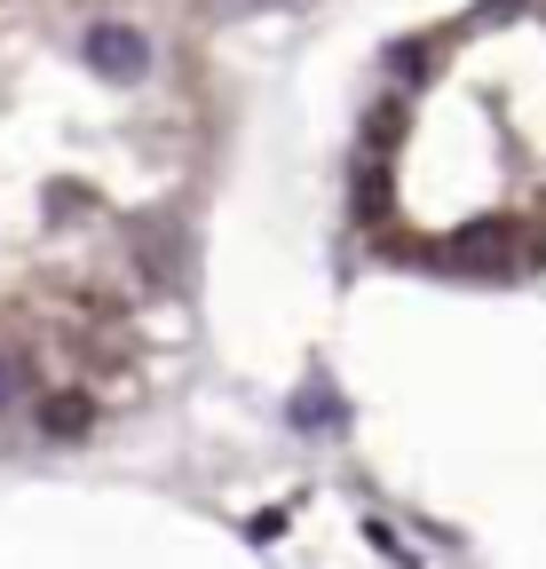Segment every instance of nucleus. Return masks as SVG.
<instances>
[{
  "label": "nucleus",
  "mask_w": 546,
  "mask_h": 569,
  "mask_svg": "<svg viewBox=\"0 0 546 569\" xmlns=\"http://www.w3.org/2000/svg\"><path fill=\"white\" fill-rule=\"evenodd\" d=\"M80 63L96 71V80H111V88H135V80L151 71V40L135 32V24H88Z\"/></svg>",
  "instance_id": "nucleus-1"
},
{
  "label": "nucleus",
  "mask_w": 546,
  "mask_h": 569,
  "mask_svg": "<svg viewBox=\"0 0 546 569\" xmlns=\"http://www.w3.org/2000/svg\"><path fill=\"white\" fill-rule=\"evenodd\" d=\"M88 427H96V403H88V396H72V388L40 396V436H48V443H80Z\"/></svg>",
  "instance_id": "nucleus-2"
},
{
  "label": "nucleus",
  "mask_w": 546,
  "mask_h": 569,
  "mask_svg": "<svg viewBox=\"0 0 546 569\" xmlns=\"http://www.w3.org/2000/svg\"><path fill=\"white\" fill-rule=\"evenodd\" d=\"M365 538H373V546H380V553H388L396 569H420V553H413V546H404V538H396L388 522H365Z\"/></svg>",
  "instance_id": "nucleus-3"
},
{
  "label": "nucleus",
  "mask_w": 546,
  "mask_h": 569,
  "mask_svg": "<svg viewBox=\"0 0 546 569\" xmlns=\"http://www.w3.org/2000/svg\"><path fill=\"white\" fill-rule=\"evenodd\" d=\"M388 71H396V80H420V40H396L388 48Z\"/></svg>",
  "instance_id": "nucleus-4"
},
{
  "label": "nucleus",
  "mask_w": 546,
  "mask_h": 569,
  "mask_svg": "<svg viewBox=\"0 0 546 569\" xmlns=\"http://www.w3.org/2000/svg\"><path fill=\"white\" fill-rule=\"evenodd\" d=\"M9 388H17V365H0V403H9Z\"/></svg>",
  "instance_id": "nucleus-5"
}]
</instances>
